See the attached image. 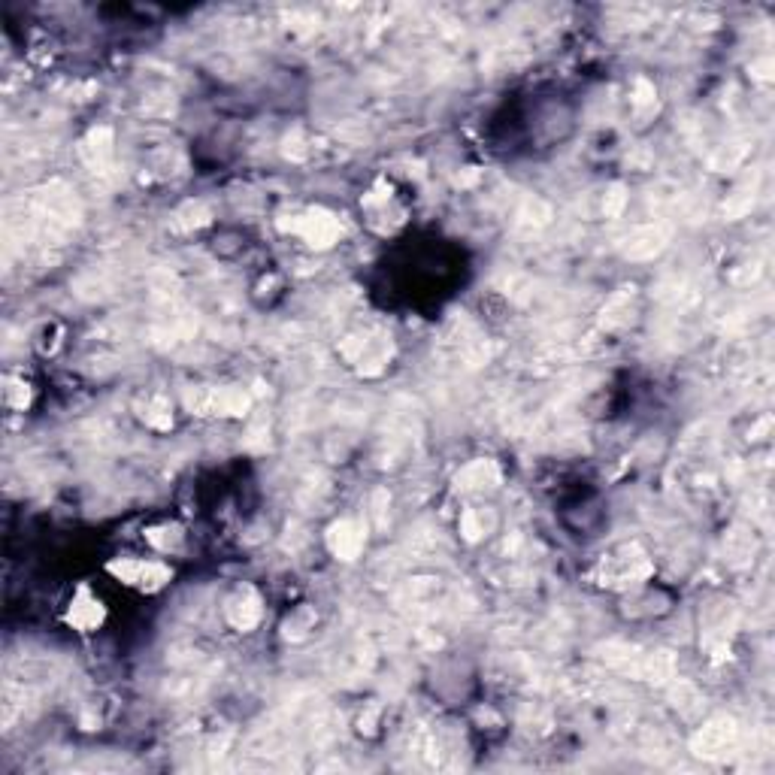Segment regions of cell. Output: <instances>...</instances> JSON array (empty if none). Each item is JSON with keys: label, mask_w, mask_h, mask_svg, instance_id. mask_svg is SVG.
<instances>
[{"label": "cell", "mask_w": 775, "mask_h": 775, "mask_svg": "<svg viewBox=\"0 0 775 775\" xmlns=\"http://www.w3.org/2000/svg\"><path fill=\"white\" fill-rule=\"evenodd\" d=\"M651 561L639 545H618L600 561V579L609 588H633L651 576Z\"/></svg>", "instance_id": "cell-1"}, {"label": "cell", "mask_w": 775, "mask_h": 775, "mask_svg": "<svg viewBox=\"0 0 775 775\" xmlns=\"http://www.w3.org/2000/svg\"><path fill=\"white\" fill-rule=\"evenodd\" d=\"M291 221H279L282 225V231H288V234H297L306 246H312V249H330L337 240H340V234H343V228H340V221L330 215L327 209H303V212H294V215H288Z\"/></svg>", "instance_id": "cell-2"}, {"label": "cell", "mask_w": 775, "mask_h": 775, "mask_svg": "<svg viewBox=\"0 0 775 775\" xmlns=\"http://www.w3.org/2000/svg\"><path fill=\"white\" fill-rule=\"evenodd\" d=\"M106 570L113 573L122 585L137 588L143 594H155L173 579V570L167 564L146 561V558H116V561H109Z\"/></svg>", "instance_id": "cell-3"}, {"label": "cell", "mask_w": 775, "mask_h": 775, "mask_svg": "<svg viewBox=\"0 0 775 775\" xmlns=\"http://www.w3.org/2000/svg\"><path fill=\"white\" fill-rule=\"evenodd\" d=\"M249 403V394L240 388H203L188 397V406L197 415H246Z\"/></svg>", "instance_id": "cell-4"}, {"label": "cell", "mask_w": 775, "mask_h": 775, "mask_svg": "<svg viewBox=\"0 0 775 775\" xmlns=\"http://www.w3.org/2000/svg\"><path fill=\"white\" fill-rule=\"evenodd\" d=\"M103 618H106L103 600H100L97 594H91V588L82 585V588L73 594L64 621H67L73 630H79V633H91V630H97V627L103 624Z\"/></svg>", "instance_id": "cell-5"}, {"label": "cell", "mask_w": 775, "mask_h": 775, "mask_svg": "<svg viewBox=\"0 0 775 775\" xmlns=\"http://www.w3.org/2000/svg\"><path fill=\"white\" fill-rule=\"evenodd\" d=\"M225 615H228V621H231L240 633H249V630L261 621V615H264L258 591L249 588V585L237 588V591L228 597V603H225Z\"/></svg>", "instance_id": "cell-6"}, {"label": "cell", "mask_w": 775, "mask_h": 775, "mask_svg": "<svg viewBox=\"0 0 775 775\" xmlns=\"http://www.w3.org/2000/svg\"><path fill=\"white\" fill-rule=\"evenodd\" d=\"M364 542H367V533L352 518H343L327 530V548L334 551L340 561H355L364 551Z\"/></svg>", "instance_id": "cell-7"}, {"label": "cell", "mask_w": 775, "mask_h": 775, "mask_svg": "<svg viewBox=\"0 0 775 775\" xmlns=\"http://www.w3.org/2000/svg\"><path fill=\"white\" fill-rule=\"evenodd\" d=\"M736 742V724L730 718H715L712 724H706L697 739H694V748L697 754H706V757H718L724 754L727 748H733Z\"/></svg>", "instance_id": "cell-8"}, {"label": "cell", "mask_w": 775, "mask_h": 775, "mask_svg": "<svg viewBox=\"0 0 775 775\" xmlns=\"http://www.w3.org/2000/svg\"><path fill=\"white\" fill-rule=\"evenodd\" d=\"M361 206L367 209V218L370 225L379 228V221H385L382 231H394L400 221H403V209H394V194L391 191H370Z\"/></svg>", "instance_id": "cell-9"}, {"label": "cell", "mask_w": 775, "mask_h": 775, "mask_svg": "<svg viewBox=\"0 0 775 775\" xmlns=\"http://www.w3.org/2000/svg\"><path fill=\"white\" fill-rule=\"evenodd\" d=\"M497 479H500V470H497L491 461H473V464H467V467L458 473V488H464V491H482V488L497 485Z\"/></svg>", "instance_id": "cell-10"}, {"label": "cell", "mask_w": 775, "mask_h": 775, "mask_svg": "<svg viewBox=\"0 0 775 775\" xmlns=\"http://www.w3.org/2000/svg\"><path fill=\"white\" fill-rule=\"evenodd\" d=\"M146 539L161 551V555H179L185 548V533L179 524H158L146 530Z\"/></svg>", "instance_id": "cell-11"}, {"label": "cell", "mask_w": 775, "mask_h": 775, "mask_svg": "<svg viewBox=\"0 0 775 775\" xmlns=\"http://www.w3.org/2000/svg\"><path fill=\"white\" fill-rule=\"evenodd\" d=\"M82 152L91 161V167H103L109 158H113V134H109L106 128L91 131V137L82 143Z\"/></svg>", "instance_id": "cell-12"}, {"label": "cell", "mask_w": 775, "mask_h": 775, "mask_svg": "<svg viewBox=\"0 0 775 775\" xmlns=\"http://www.w3.org/2000/svg\"><path fill=\"white\" fill-rule=\"evenodd\" d=\"M28 382L25 379H13V376H7L4 379V400H7V406L10 409H25L28 406Z\"/></svg>", "instance_id": "cell-13"}]
</instances>
